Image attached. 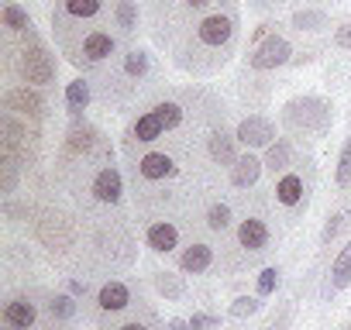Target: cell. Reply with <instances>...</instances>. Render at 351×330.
Segmentation results:
<instances>
[{"mask_svg": "<svg viewBox=\"0 0 351 330\" xmlns=\"http://www.w3.org/2000/svg\"><path fill=\"white\" fill-rule=\"evenodd\" d=\"M190 38L186 45L176 49V62L190 73H214L217 66L228 62V55L234 52V42H238V11L234 4H224L210 14H204L197 25H190Z\"/></svg>", "mask_w": 351, "mask_h": 330, "instance_id": "obj_1", "label": "cell"}, {"mask_svg": "<svg viewBox=\"0 0 351 330\" xmlns=\"http://www.w3.org/2000/svg\"><path fill=\"white\" fill-rule=\"evenodd\" d=\"M272 220H276V217L269 214L265 203L248 207V214L238 220V227H234V234H231V244L224 248L221 265H224L228 272H241V268L262 262V258L269 255V248L276 244V238H279V231L272 227Z\"/></svg>", "mask_w": 351, "mask_h": 330, "instance_id": "obj_2", "label": "cell"}, {"mask_svg": "<svg viewBox=\"0 0 351 330\" xmlns=\"http://www.w3.org/2000/svg\"><path fill=\"white\" fill-rule=\"evenodd\" d=\"M313 183H317V173H313V162L303 158V162H293V169H286L276 186H272V200L276 207L282 210L286 224H300L306 207H310V196H313Z\"/></svg>", "mask_w": 351, "mask_h": 330, "instance_id": "obj_3", "label": "cell"}, {"mask_svg": "<svg viewBox=\"0 0 351 330\" xmlns=\"http://www.w3.org/2000/svg\"><path fill=\"white\" fill-rule=\"evenodd\" d=\"M62 49H66L73 66L93 69V66H104V62H110L117 55V35L107 25H97V28H86V35L62 42Z\"/></svg>", "mask_w": 351, "mask_h": 330, "instance_id": "obj_4", "label": "cell"}, {"mask_svg": "<svg viewBox=\"0 0 351 330\" xmlns=\"http://www.w3.org/2000/svg\"><path fill=\"white\" fill-rule=\"evenodd\" d=\"M21 38H25V42H21V49L11 55V69H14L18 79L28 83V86H49V83L56 79V62H52L49 49L38 42L35 31H25Z\"/></svg>", "mask_w": 351, "mask_h": 330, "instance_id": "obj_5", "label": "cell"}, {"mask_svg": "<svg viewBox=\"0 0 351 330\" xmlns=\"http://www.w3.org/2000/svg\"><path fill=\"white\" fill-rule=\"evenodd\" d=\"M282 124L303 141V138H320L330 131V103L320 97H300L282 107Z\"/></svg>", "mask_w": 351, "mask_h": 330, "instance_id": "obj_6", "label": "cell"}, {"mask_svg": "<svg viewBox=\"0 0 351 330\" xmlns=\"http://www.w3.org/2000/svg\"><path fill=\"white\" fill-rule=\"evenodd\" d=\"M180 176V162H176L172 151L152 148L145 155H131V183H134V196L148 193L152 186H162L169 179Z\"/></svg>", "mask_w": 351, "mask_h": 330, "instance_id": "obj_7", "label": "cell"}, {"mask_svg": "<svg viewBox=\"0 0 351 330\" xmlns=\"http://www.w3.org/2000/svg\"><path fill=\"white\" fill-rule=\"evenodd\" d=\"M83 200V207H107V210H117L121 200H124V179L117 173V165L107 162L100 169H93V176L86 179V186L76 193Z\"/></svg>", "mask_w": 351, "mask_h": 330, "instance_id": "obj_8", "label": "cell"}, {"mask_svg": "<svg viewBox=\"0 0 351 330\" xmlns=\"http://www.w3.org/2000/svg\"><path fill=\"white\" fill-rule=\"evenodd\" d=\"M8 330H45V292H14L0 313Z\"/></svg>", "mask_w": 351, "mask_h": 330, "instance_id": "obj_9", "label": "cell"}, {"mask_svg": "<svg viewBox=\"0 0 351 330\" xmlns=\"http://www.w3.org/2000/svg\"><path fill=\"white\" fill-rule=\"evenodd\" d=\"M4 151H11L21 165L25 173L35 169V158H38V131L32 120L4 110Z\"/></svg>", "mask_w": 351, "mask_h": 330, "instance_id": "obj_10", "label": "cell"}, {"mask_svg": "<svg viewBox=\"0 0 351 330\" xmlns=\"http://www.w3.org/2000/svg\"><path fill=\"white\" fill-rule=\"evenodd\" d=\"M114 0H59L52 14L56 31H69L73 25H93V21H110Z\"/></svg>", "mask_w": 351, "mask_h": 330, "instance_id": "obj_11", "label": "cell"}, {"mask_svg": "<svg viewBox=\"0 0 351 330\" xmlns=\"http://www.w3.org/2000/svg\"><path fill=\"white\" fill-rule=\"evenodd\" d=\"M134 303H138V299H134V285H131V282H121V279H110V282H104V285L97 289V296H93V303H90V313H93L97 323H107V320L128 313Z\"/></svg>", "mask_w": 351, "mask_h": 330, "instance_id": "obj_12", "label": "cell"}, {"mask_svg": "<svg viewBox=\"0 0 351 330\" xmlns=\"http://www.w3.org/2000/svg\"><path fill=\"white\" fill-rule=\"evenodd\" d=\"M293 45L282 38V35H269L262 38L258 45H252L248 52V69H258V73H269V69H279L286 62H293Z\"/></svg>", "mask_w": 351, "mask_h": 330, "instance_id": "obj_13", "label": "cell"}, {"mask_svg": "<svg viewBox=\"0 0 351 330\" xmlns=\"http://www.w3.org/2000/svg\"><path fill=\"white\" fill-rule=\"evenodd\" d=\"M183 241V231L172 217H152L145 220V244L155 251V255H172Z\"/></svg>", "mask_w": 351, "mask_h": 330, "instance_id": "obj_14", "label": "cell"}, {"mask_svg": "<svg viewBox=\"0 0 351 330\" xmlns=\"http://www.w3.org/2000/svg\"><path fill=\"white\" fill-rule=\"evenodd\" d=\"M4 107H8L11 114H18V117L32 120V124H38V120L45 117V100H42V93H35L28 83L11 86V90L4 93Z\"/></svg>", "mask_w": 351, "mask_h": 330, "instance_id": "obj_15", "label": "cell"}, {"mask_svg": "<svg viewBox=\"0 0 351 330\" xmlns=\"http://www.w3.org/2000/svg\"><path fill=\"white\" fill-rule=\"evenodd\" d=\"M238 141L245 144V148H269L272 141H276V124L269 120V117H262V114H252V117H245L241 124H238Z\"/></svg>", "mask_w": 351, "mask_h": 330, "instance_id": "obj_16", "label": "cell"}, {"mask_svg": "<svg viewBox=\"0 0 351 330\" xmlns=\"http://www.w3.org/2000/svg\"><path fill=\"white\" fill-rule=\"evenodd\" d=\"M348 282H351V241H348V244L337 251V258L330 262V268H327V275H324V285H320V299L337 296Z\"/></svg>", "mask_w": 351, "mask_h": 330, "instance_id": "obj_17", "label": "cell"}, {"mask_svg": "<svg viewBox=\"0 0 351 330\" xmlns=\"http://www.w3.org/2000/svg\"><path fill=\"white\" fill-rule=\"evenodd\" d=\"M100 330H158V320H155V313L138 299L128 313H121V316H114V320H107V323H97Z\"/></svg>", "mask_w": 351, "mask_h": 330, "instance_id": "obj_18", "label": "cell"}, {"mask_svg": "<svg viewBox=\"0 0 351 330\" xmlns=\"http://www.w3.org/2000/svg\"><path fill=\"white\" fill-rule=\"evenodd\" d=\"M234 141H238V134H228L224 124L214 127L207 134V155H210V162L214 165H228V169H231V165L238 162V144Z\"/></svg>", "mask_w": 351, "mask_h": 330, "instance_id": "obj_19", "label": "cell"}, {"mask_svg": "<svg viewBox=\"0 0 351 330\" xmlns=\"http://www.w3.org/2000/svg\"><path fill=\"white\" fill-rule=\"evenodd\" d=\"M180 268L186 275H204L214 268V248L207 241H190L183 251H180Z\"/></svg>", "mask_w": 351, "mask_h": 330, "instance_id": "obj_20", "label": "cell"}, {"mask_svg": "<svg viewBox=\"0 0 351 330\" xmlns=\"http://www.w3.org/2000/svg\"><path fill=\"white\" fill-rule=\"evenodd\" d=\"M262 169H265V162L255 158L252 151H245V155H238V162L231 165V176H228V179H231L234 190H252V186L258 183Z\"/></svg>", "mask_w": 351, "mask_h": 330, "instance_id": "obj_21", "label": "cell"}, {"mask_svg": "<svg viewBox=\"0 0 351 330\" xmlns=\"http://www.w3.org/2000/svg\"><path fill=\"white\" fill-rule=\"evenodd\" d=\"M165 134V124L158 120V114L155 110H145L131 127H128V148H134V144H152V141H158Z\"/></svg>", "mask_w": 351, "mask_h": 330, "instance_id": "obj_22", "label": "cell"}, {"mask_svg": "<svg viewBox=\"0 0 351 330\" xmlns=\"http://www.w3.org/2000/svg\"><path fill=\"white\" fill-rule=\"evenodd\" d=\"M204 227H207L210 234H228V231L234 227V210H231V203L210 200L207 210H204Z\"/></svg>", "mask_w": 351, "mask_h": 330, "instance_id": "obj_23", "label": "cell"}, {"mask_svg": "<svg viewBox=\"0 0 351 330\" xmlns=\"http://www.w3.org/2000/svg\"><path fill=\"white\" fill-rule=\"evenodd\" d=\"M265 169L272 176H282L286 169H293V148L286 138H276L269 148H265Z\"/></svg>", "mask_w": 351, "mask_h": 330, "instance_id": "obj_24", "label": "cell"}, {"mask_svg": "<svg viewBox=\"0 0 351 330\" xmlns=\"http://www.w3.org/2000/svg\"><path fill=\"white\" fill-rule=\"evenodd\" d=\"M110 25H114L121 35H134V28H138V4H134V0H114Z\"/></svg>", "mask_w": 351, "mask_h": 330, "instance_id": "obj_25", "label": "cell"}, {"mask_svg": "<svg viewBox=\"0 0 351 330\" xmlns=\"http://www.w3.org/2000/svg\"><path fill=\"white\" fill-rule=\"evenodd\" d=\"M66 107H69L73 120H83V110L90 107V83L86 79H73L66 86Z\"/></svg>", "mask_w": 351, "mask_h": 330, "instance_id": "obj_26", "label": "cell"}, {"mask_svg": "<svg viewBox=\"0 0 351 330\" xmlns=\"http://www.w3.org/2000/svg\"><path fill=\"white\" fill-rule=\"evenodd\" d=\"M0 21H4V28H8L11 35H25V31L35 28L32 18H28V11H25L21 4H14V0H8V4H4V11H0Z\"/></svg>", "mask_w": 351, "mask_h": 330, "instance_id": "obj_27", "label": "cell"}, {"mask_svg": "<svg viewBox=\"0 0 351 330\" xmlns=\"http://www.w3.org/2000/svg\"><path fill=\"white\" fill-rule=\"evenodd\" d=\"M121 73H124L128 79H145V76L152 73V55H148L145 49H131V52H124Z\"/></svg>", "mask_w": 351, "mask_h": 330, "instance_id": "obj_28", "label": "cell"}, {"mask_svg": "<svg viewBox=\"0 0 351 330\" xmlns=\"http://www.w3.org/2000/svg\"><path fill=\"white\" fill-rule=\"evenodd\" d=\"M351 224V203H344L341 210H334V214H327V220H324V231H320V248H330V241L344 231Z\"/></svg>", "mask_w": 351, "mask_h": 330, "instance_id": "obj_29", "label": "cell"}, {"mask_svg": "<svg viewBox=\"0 0 351 330\" xmlns=\"http://www.w3.org/2000/svg\"><path fill=\"white\" fill-rule=\"evenodd\" d=\"M334 186H337V193H341V196H344V193L351 190V134L344 138V144H341V155H337Z\"/></svg>", "mask_w": 351, "mask_h": 330, "instance_id": "obj_30", "label": "cell"}, {"mask_svg": "<svg viewBox=\"0 0 351 330\" xmlns=\"http://www.w3.org/2000/svg\"><path fill=\"white\" fill-rule=\"evenodd\" d=\"M152 282H155V289H158L165 299H183V296H186V285L180 282V275H172V272H155Z\"/></svg>", "mask_w": 351, "mask_h": 330, "instance_id": "obj_31", "label": "cell"}, {"mask_svg": "<svg viewBox=\"0 0 351 330\" xmlns=\"http://www.w3.org/2000/svg\"><path fill=\"white\" fill-rule=\"evenodd\" d=\"M293 25L300 31H320V28H327V14L324 11H296L293 14Z\"/></svg>", "mask_w": 351, "mask_h": 330, "instance_id": "obj_32", "label": "cell"}, {"mask_svg": "<svg viewBox=\"0 0 351 330\" xmlns=\"http://www.w3.org/2000/svg\"><path fill=\"white\" fill-rule=\"evenodd\" d=\"M279 282H282V272H279V265H269V268H262V272H258V282H255V289H258V296H272V292L279 289Z\"/></svg>", "mask_w": 351, "mask_h": 330, "instance_id": "obj_33", "label": "cell"}, {"mask_svg": "<svg viewBox=\"0 0 351 330\" xmlns=\"http://www.w3.org/2000/svg\"><path fill=\"white\" fill-rule=\"evenodd\" d=\"M258 306H262L258 296H238V299L231 303V316H234V320H245V316L258 313Z\"/></svg>", "mask_w": 351, "mask_h": 330, "instance_id": "obj_34", "label": "cell"}, {"mask_svg": "<svg viewBox=\"0 0 351 330\" xmlns=\"http://www.w3.org/2000/svg\"><path fill=\"white\" fill-rule=\"evenodd\" d=\"M190 327H193V330H217V327H221V316H210V313H193Z\"/></svg>", "mask_w": 351, "mask_h": 330, "instance_id": "obj_35", "label": "cell"}, {"mask_svg": "<svg viewBox=\"0 0 351 330\" xmlns=\"http://www.w3.org/2000/svg\"><path fill=\"white\" fill-rule=\"evenodd\" d=\"M334 42H337L341 49H348V52H351V21H344V25L334 31Z\"/></svg>", "mask_w": 351, "mask_h": 330, "instance_id": "obj_36", "label": "cell"}, {"mask_svg": "<svg viewBox=\"0 0 351 330\" xmlns=\"http://www.w3.org/2000/svg\"><path fill=\"white\" fill-rule=\"evenodd\" d=\"M66 289H69L73 296H80V299L90 292V285H86V282H80V279H66Z\"/></svg>", "mask_w": 351, "mask_h": 330, "instance_id": "obj_37", "label": "cell"}, {"mask_svg": "<svg viewBox=\"0 0 351 330\" xmlns=\"http://www.w3.org/2000/svg\"><path fill=\"white\" fill-rule=\"evenodd\" d=\"M165 330H193V327H190V320H183V316H172V320L165 323Z\"/></svg>", "mask_w": 351, "mask_h": 330, "instance_id": "obj_38", "label": "cell"}]
</instances>
